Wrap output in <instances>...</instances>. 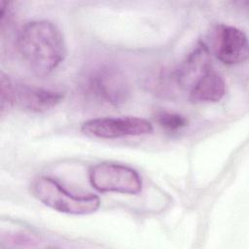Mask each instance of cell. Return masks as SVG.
I'll return each mask as SVG.
<instances>
[{
    "label": "cell",
    "mask_w": 249,
    "mask_h": 249,
    "mask_svg": "<svg viewBox=\"0 0 249 249\" xmlns=\"http://www.w3.org/2000/svg\"><path fill=\"white\" fill-rule=\"evenodd\" d=\"M16 46L25 64L38 76L53 72L66 56V44L60 29L46 19L31 20L18 31Z\"/></svg>",
    "instance_id": "6da1fadb"
},
{
    "label": "cell",
    "mask_w": 249,
    "mask_h": 249,
    "mask_svg": "<svg viewBox=\"0 0 249 249\" xmlns=\"http://www.w3.org/2000/svg\"><path fill=\"white\" fill-rule=\"evenodd\" d=\"M30 192L43 204L61 213L87 215L95 212L100 206L98 196L72 194L48 176L35 178L30 184Z\"/></svg>",
    "instance_id": "7a4b0ae2"
},
{
    "label": "cell",
    "mask_w": 249,
    "mask_h": 249,
    "mask_svg": "<svg viewBox=\"0 0 249 249\" xmlns=\"http://www.w3.org/2000/svg\"><path fill=\"white\" fill-rule=\"evenodd\" d=\"M81 86L87 96L105 105H121L129 95L128 82L124 73L110 64H97L87 70Z\"/></svg>",
    "instance_id": "3957f363"
},
{
    "label": "cell",
    "mask_w": 249,
    "mask_h": 249,
    "mask_svg": "<svg viewBox=\"0 0 249 249\" xmlns=\"http://www.w3.org/2000/svg\"><path fill=\"white\" fill-rule=\"evenodd\" d=\"M90 185L99 193L136 195L142 190L138 172L126 165L115 162H99L89 173Z\"/></svg>",
    "instance_id": "277c9868"
},
{
    "label": "cell",
    "mask_w": 249,
    "mask_h": 249,
    "mask_svg": "<svg viewBox=\"0 0 249 249\" xmlns=\"http://www.w3.org/2000/svg\"><path fill=\"white\" fill-rule=\"evenodd\" d=\"M81 130L92 137L115 139L150 134L153 132V124L148 120L139 117H106L85 122Z\"/></svg>",
    "instance_id": "5b68a950"
},
{
    "label": "cell",
    "mask_w": 249,
    "mask_h": 249,
    "mask_svg": "<svg viewBox=\"0 0 249 249\" xmlns=\"http://www.w3.org/2000/svg\"><path fill=\"white\" fill-rule=\"evenodd\" d=\"M213 51L215 56L226 65L244 62L248 57V39L241 29L219 24L214 29Z\"/></svg>",
    "instance_id": "8992f818"
},
{
    "label": "cell",
    "mask_w": 249,
    "mask_h": 249,
    "mask_svg": "<svg viewBox=\"0 0 249 249\" xmlns=\"http://www.w3.org/2000/svg\"><path fill=\"white\" fill-rule=\"evenodd\" d=\"M211 70L209 49L204 42L200 41L171 73L170 78L180 89L190 90L199 78Z\"/></svg>",
    "instance_id": "52a82bcc"
},
{
    "label": "cell",
    "mask_w": 249,
    "mask_h": 249,
    "mask_svg": "<svg viewBox=\"0 0 249 249\" xmlns=\"http://www.w3.org/2000/svg\"><path fill=\"white\" fill-rule=\"evenodd\" d=\"M64 98L60 90L40 88L32 85L14 83L13 99L14 105L30 112H45L57 106Z\"/></svg>",
    "instance_id": "ba28073f"
},
{
    "label": "cell",
    "mask_w": 249,
    "mask_h": 249,
    "mask_svg": "<svg viewBox=\"0 0 249 249\" xmlns=\"http://www.w3.org/2000/svg\"><path fill=\"white\" fill-rule=\"evenodd\" d=\"M226 93L224 79L213 70L199 78L189 90L191 101L210 103L220 101Z\"/></svg>",
    "instance_id": "9c48e42d"
},
{
    "label": "cell",
    "mask_w": 249,
    "mask_h": 249,
    "mask_svg": "<svg viewBox=\"0 0 249 249\" xmlns=\"http://www.w3.org/2000/svg\"><path fill=\"white\" fill-rule=\"evenodd\" d=\"M156 122L158 124L166 131L175 132L185 128L189 121L188 119L178 113L160 111L156 115Z\"/></svg>",
    "instance_id": "30bf717a"
},
{
    "label": "cell",
    "mask_w": 249,
    "mask_h": 249,
    "mask_svg": "<svg viewBox=\"0 0 249 249\" xmlns=\"http://www.w3.org/2000/svg\"><path fill=\"white\" fill-rule=\"evenodd\" d=\"M0 85H1V113L4 114L5 111H8L14 106L13 99V85L14 82L11 78L1 72L0 76Z\"/></svg>",
    "instance_id": "8fae6325"
},
{
    "label": "cell",
    "mask_w": 249,
    "mask_h": 249,
    "mask_svg": "<svg viewBox=\"0 0 249 249\" xmlns=\"http://www.w3.org/2000/svg\"><path fill=\"white\" fill-rule=\"evenodd\" d=\"M0 8H1V13H0V18H1V26L2 28L6 24V22H9L13 17V7L12 3L1 1L0 2Z\"/></svg>",
    "instance_id": "7c38bea8"
}]
</instances>
